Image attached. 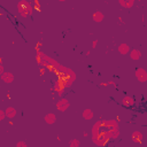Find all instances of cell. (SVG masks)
I'll list each match as a JSON object with an SVG mask.
<instances>
[{
    "mask_svg": "<svg viewBox=\"0 0 147 147\" xmlns=\"http://www.w3.org/2000/svg\"><path fill=\"white\" fill-rule=\"evenodd\" d=\"M92 140L96 146H105L107 144V141H108V139L105 137L103 132H101V131L98 132V133L92 134Z\"/></svg>",
    "mask_w": 147,
    "mask_h": 147,
    "instance_id": "1",
    "label": "cell"
},
{
    "mask_svg": "<svg viewBox=\"0 0 147 147\" xmlns=\"http://www.w3.org/2000/svg\"><path fill=\"white\" fill-rule=\"evenodd\" d=\"M136 77L139 82L141 83H146L147 82V71L142 68H139L136 70Z\"/></svg>",
    "mask_w": 147,
    "mask_h": 147,
    "instance_id": "2",
    "label": "cell"
},
{
    "mask_svg": "<svg viewBox=\"0 0 147 147\" xmlns=\"http://www.w3.org/2000/svg\"><path fill=\"white\" fill-rule=\"evenodd\" d=\"M69 106H70V103H69V101H68V99H65V98H62L60 101H57V103H56V108L60 110V111H65L68 108H69Z\"/></svg>",
    "mask_w": 147,
    "mask_h": 147,
    "instance_id": "3",
    "label": "cell"
},
{
    "mask_svg": "<svg viewBox=\"0 0 147 147\" xmlns=\"http://www.w3.org/2000/svg\"><path fill=\"white\" fill-rule=\"evenodd\" d=\"M105 137L109 140V139H116L118 136H119V131L117 129H108L107 131L103 132Z\"/></svg>",
    "mask_w": 147,
    "mask_h": 147,
    "instance_id": "4",
    "label": "cell"
},
{
    "mask_svg": "<svg viewBox=\"0 0 147 147\" xmlns=\"http://www.w3.org/2000/svg\"><path fill=\"white\" fill-rule=\"evenodd\" d=\"M144 139H145V136H144L140 131H134V132L132 133V140H133V142H136V144H141V142L144 141Z\"/></svg>",
    "mask_w": 147,
    "mask_h": 147,
    "instance_id": "5",
    "label": "cell"
},
{
    "mask_svg": "<svg viewBox=\"0 0 147 147\" xmlns=\"http://www.w3.org/2000/svg\"><path fill=\"white\" fill-rule=\"evenodd\" d=\"M102 126H105L106 129H117L118 122L116 119H108L106 122H102Z\"/></svg>",
    "mask_w": 147,
    "mask_h": 147,
    "instance_id": "6",
    "label": "cell"
},
{
    "mask_svg": "<svg viewBox=\"0 0 147 147\" xmlns=\"http://www.w3.org/2000/svg\"><path fill=\"white\" fill-rule=\"evenodd\" d=\"M17 10H18V13H20V15L22 16V17H26L28 16V10H26V8H25V5H24V1H20L18 2V5H17Z\"/></svg>",
    "mask_w": 147,
    "mask_h": 147,
    "instance_id": "7",
    "label": "cell"
},
{
    "mask_svg": "<svg viewBox=\"0 0 147 147\" xmlns=\"http://www.w3.org/2000/svg\"><path fill=\"white\" fill-rule=\"evenodd\" d=\"M0 77H1V79H2L5 83H8V84L14 82V75L10 74V72H7V71H3Z\"/></svg>",
    "mask_w": 147,
    "mask_h": 147,
    "instance_id": "8",
    "label": "cell"
},
{
    "mask_svg": "<svg viewBox=\"0 0 147 147\" xmlns=\"http://www.w3.org/2000/svg\"><path fill=\"white\" fill-rule=\"evenodd\" d=\"M5 114H6V117H8V118H14V117L16 116L17 111H16V109H15L14 107H8V108L5 110Z\"/></svg>",
    "mask_w": 147,
    "mask_h": 147,
    "instance_id": "9",
    "label": "cell"
},
{
    "mask_svg": "<svg viewBox=\"0 0 147 147\" xmlns=\"http://www.w3.org/2000/svg\"><path fill=\"white\" fill-rule=\"evenodd\" d=\"M118 52L122 54V55H126L129 52H130V46L127 45V44H121L119 46H118Z\"/></svg>",
    "mask_w": 147,
    "mask_h": 147,
    "instance_id": "10",
    "label": "cell"
},
{
    "mask_svg": "<svg viewBox=\"0 0 147 147\" xmlns=\"http://www.w3.org/2000/svg\"><path fill=\"white\" fill-rule=\"evenodd\" d=\"M118 2L123 8H126V9L131 8L134 5V0H118Z\"/></svg>",
    "mask_w": 147,
    "mask_h": 147,
    "instance_id": "11",
    "label": "cell"
},
{
    "mask_svg": "<svg viewBox=\"0 0 147 147\" xmlns=\"http://www.w3.org/2000/svg\"><path fill=\"white\" fill-rule=\"evenodd\" d=\"M140 56H141V52L140 51H138V49H131L130 51V57L132 60L137 61V60L140 59Z\"/></svg>",
    "mask_w": 147,
    "mask_h": 147,
    "instance_id": "12",
    "label": "cell"
},
{
    "mask_svg": "<svg viewBox=\"0 0 147 147\" xmlns=\"http://www.w3.org/2000/svg\"><path fill=\"white\" fill-rule=\"evenodd\" d=\"M45 122L47 123V124H54L55 123V121H56V116L54 115V114H47L46 116H45Z\"/></svg>",
    "mask_w": 147,
    "mask_h": 147,
    "instance_id": "13",
    "label": "cell"
},
{
    "mask_svg": "<svg viewBox=\"0 0 147 147\" xmlns=\"http://www.w3.org/2000/svg\"><path fill=\"white\" fill-rule=\"evenodd\" d=\"M134 103H136V101H134V99L131 98V96H125V98L123 99V105L126 106V107H131V106H133Z\"/></svg>",
    "mask_w": 147,
    "mask_h": 147,
    "instance_id": "14",
    "label": "cell"
},
{
    "mask_svg": "<svg viewBox=\"0 0 147 147\" xmlns=\"http://www.w3.org/2000/svg\"><path fill=\"white\" fill-rule=\"evenodd\" d=\"M101 126H102V121H98L94 125H93V127H92V134H94V133H98V132H100L101 130Z\"/></svg>",
    "mask_w": 147,
    "mask_h": 147,
    "instance_id": "15",
    "label": "cell"
},
{
    "mask_svg": "<svg viewBox=\"0 0 147 147\" xmlns=\"http://www.w3.org/2000/svg\"><path fill=\"white\" fill-rule=\"evenodd\" d=\"M93 116H94V114H93V111H92L91 109H85V110L83 111V117H84L85 119H92Z\"/></svg>",
    "mask_w": 147,
    "mask_h": 147,
    "instance_id": "16",
    "label": "cell"
},
{
    "mask_svg": "<svg viewBox=\"0 0 147 147\" xmlns=\"http://www.w3.org/2000/svg\"><path fill=\"white\" fill-rule=\"evenodd\" d=\"M92 17H93V21L94 22H101L103 20V14L101 11H95Z\"/></svg>",
    "mask_w": 147,
    "mask_h": 147,
    "instance_id": "17",
    "label": "cell"
},
{
    "mask_svg": "<svg viewBox=\"0 0 147 147\" xmlns=\"http://www.w3.org/2000/svg\"><path fill=\"white\" fill-rule=\"evenodd\" d=\"M24 5H25V8H26L28 13H29V14H32V10H33V8H32V5H31L29 1H24Z\"/></svg>",
    "mask_w": 147,
    "mask_h": 147,
    "instance_id": "18",
    "label": "cell"
},
{
    "mask_svg": "<svg viewBox=\"0 0 147 147\" xmlns=\"http://www.w3.org/2000/svg\"><path fill=\"white\" fill-rule=\"evenodd\" d=\"M79 146V141L77 139H74L70 141V147H78Z\"/></svg>",
    "mask_w": 147,
    "mask_h": 147,
    "instance_id": "19",
    "label": "cell"
},
{
    "mask_svg": "<svg viewBox=\"0 0 147 147\" xmlns=\"http://www.w3.org/2000/svg\"><path fill=\"white\" fill-rule=\"evenodd\" d=\"M5 117H6V114H5V111H3V110H0V121L5 119Z\"/></svg>",
    "mask_w": 147,
    "mask_h": 147,
    "instance_id": "20",
    "label": "cell"
},
{
    "mask_svg": "<svg viewBox=\"0 0 147 147\" xmlns=\"http://www.w3.org/2000/svg\"><path fill=\"white\" fill-rule=\"evenodd\" d=\"M16 146H17V147H26V144H25V142H17Z\"/></svg>",
    "mask_w": 147,
    "mask_h": 147,
    "instance_id": "21",
    "label": "cell"
},
{
    "mask_svg": "<svg viewBox=\"0 0 147 147\" xmlns=\"http://www.w3.org/2000/svg\"><path fill=\"white\" fill-rule=\"evenodd\" d=\"M3 71H5V69H3V67L0 64V76L2 75V72H3Z\"/></svg>",
    "mask_w": 147,
    "mask_h": 147,
    "instance_id": "22",
    "label": "cell"
},
{
    "mask_svg": "<svg viewBox=\"0 0 147 147\" xmlns=\"http://www.w3.org/2000/svg\"><path fill=\"white\" fill-rule=\"evenodd\" d=\"M96 44H98V42H96V40H94V41L92 42V45H93L92 47H96Z\"/></svg>",
    "mask_w": 147,
    "mask_h": 147,
    "instance_id": "23",
    "label": "cell"
},
{
    "mask_svg": "<svg viewBox=\"0 0 147 147\" xmlns=\"http://www.w3.org/2000/svg\"><path fill=\"white\" fill-rule=\"evenodd\" d=\"M59 1H61V2H63V1H65V0H59Z\"/></svg>",
    "mask_w": 147,
    "mask_h": 147,
    "instance_id": "24",
    "label": "cell"
}]
</instances>
